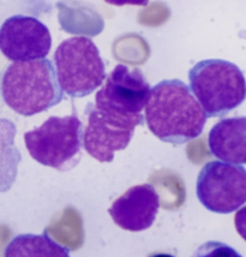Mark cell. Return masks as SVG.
<instances>
[{
    "label": "cell",
    "instance_id": "cell-10",
    "mask_svg": "<svg viewBox=\"0 0 246 257\" xmlns=\"http://www.w3.org/2000/svg\"><path fill=\"white\" fill-rule=\"evenodd\" d=\"M160 209V197L150 184L135 185L113 202L108 213L119 227L141 232L152 227Z\"/></svg>",
    "mask_w": 246,
    "mask_h": 257
},
{
    "label": "cell",
    "instance_id": "cell-8",
    "mask_svg": "<svg viewBox=\"0 0 246 257\" xmlns=\"http://www.w3.org/2000/svg\"><path fill=\"white\" fill-rule=\"evenodd\" d=\"M152 89L140 69H130L124 64H118L96 93L95 106L126 115L142 114L152 95Z\"/></svg>",
    "mask_w": 246,
    "mask_h": 257
},
{
    "label": "cell",
    "instance_id": "cell-1",
    "mask_svg": "<svg viewBox=\"0 0 246 257\" xmlns=\"http://www.w3.org/2000/svg\"><path fill=\"white\" fill-rule=\"evenodd\" d=\"M144 117L154 136L177 146L201 136L208 119L191 88L180 79L154 85Z\"/></svg>",
    "mask_w": 246,
    "mask_h": 257
},
{
    "label": "cell",
    "instance_id": "cell-3",
    "mask_svg": "<svg viewBox=\"0 0 246 257\" xmlns=\"http://www.w3.org/2000/svg\"><path fill=\"white\" fill-rule=\"evenodd\" d=\"M189 82L196 99L210 118L223 117L246 99L244 73L227 60H201L190 69Z\"/></svg>",
    "mask_w": 246,
    "mask_h": 257
},
{
    "label": "cell",
    "instance_id": "cell-5",
    "mask_svg": "<svg viewBox=\"0 0 246 257\" xmlns=\"http://www.w3.org/2000/svg\"><path fill=\"white\" fill-rule=\"evenodd\" d=\"M53 62L61 89L70 97L90 95L107 78L100 51L84 36L64 40L54 52Z\"/></svg>",
    "mask_w": 246,
    "mask_h": 257
},
{
    "label": "cell",
    "instance_id": "cell-13",
    "mask_svg": "<svg viewBox=\"0 0 246 257\" xmlns=\"http://www.w3.org/2000/svg\"><path fill=\"white\" fill-rule=\"evenodd\" d=\"M196 257H242L236 250L221 241H207L197 249Z\"/></svg>",
    "mask_w": 246,
    "mask_h": 257
},
{
    "label": "cell",
    "instance_id": "cell-11",
    "mask_svg": "<svg viewBox=\"0 0 246 257\" xmlns=\"http://www.w3.org/2000/svg\"><path fill=\"white\" fill-rule=\"evenodd\" d=\"M209 151L221 161L246 165V117L226 118L211 127Z\"/></svg>",
    "mask_w": 246,
    "mask_h": 257
},
{
    "label": "cell",
    "instance_id": "cell-12",
    "mask_svg": "<svg viewBox=\"0 0 246 257\" xmlns=\"http://www.w3.org/2000/svg\"><path fill=\"white\" fill-rule=\"evenodd\" d=\"M4 257H70V251L48 234H18L5 247Z\"/></svg>",
    "mask_w": 246,
    "mask_h": 257
},
{
    "label": "cell",
    "instance_id": "cell-6",
    "mask_svg": "<svg viewBox=\"0 0 246 257\" xmlns=\"http://www.w3.org/2000/svg\"><path fill=\"white\" fill-rule=\"evenodd\" d=\"M196 194L208 210L229 214L246 202V168L224 161H210L199 171Z\"/></svg>",
    "mask_w": 246,
    "mask_h": 257
},
{
    "label": "cell",
    "instance_id": "cell-4",
    "mask_svg": "<svg viewBox=\"0 0 246 257\" xmlns=\"http://www.w3.org/2000/svg\"><path fill=\"white\" fill-rule=\"evenodd\" d=\"M84 139L82 121L76 114L49 117L41 126L24 134L30 157L44 166L69 171L82 158Z\"/></svg>",
    "mask_w": 246,
    "mask_h": 257
},
{
    "label": "cell",
    "instance_id": "cell-15",
    "mask_svg": "<svg viewBox=\"0 0 246 257\" xmlns=\"http://www.w3.org/2000/svg\"><path fill=\"white\" fill-rule=\"evenodd\" d=\"M107 4L114 6H125V5H135V6H147L149 4V0H104Z\"/></svg>",
    "mask_w": 246,
    "mask_h": 257
},
{
    "label": "cell",
    "instance_id": "cell-9",
    "mask_svg": "<svg viewBox=\"0 0 246 257\" xmlns=\"http://www.w3.org/2000/svg\"><path fill=\"white\" fill-rule=\"evenodd\" d=\"M51 48V33L38 18L16 15L3 23L0 50L9 60L15 63L45 59Z\"/></svg>",
    "mask_w": 246,
    "mask_h": 257
},
{
    "label": "cell",
    "instance_id": "cell-14",
    "mask_svg": "<svg viewBox=\"0 0 246 257\" xmlns=\"http://www.w3.org/2000/svg\"><path fill=\"white\" fill-rule=\"evenodd\" d=\"M234 225L236 232L246 241V206L236 212L234 216Z\"/></svg>",
    "mask_w": 246,
    "mask_h": 257
},
{
    "label": "cell",
    "instance_id": "cell-2",
    "mask_svg": "<svg viewBox=\"0 0 246 257\" xmlns=\"http://www.w3.org/2000/svg\"><path fill=\"white\" fill-rule=\"evenodd\" d=\"M54 67L48 59L12 63L3 75L4 102L24 117H32L57 106L64 99V91Z\"/></svg>",
    "mask_w": 246,
    "mask_h": 257
},
{
    "label": "cell",
    "instance_id": "cell-7",
    "mask_svg": "<svg viewBox=\"0 0 246 257\" xmlns=\"http://www.w3.org/2000/svg\"><path fill=\"white\" fill-rule=\"evenodd\" d=\"M144 119L143 114L126 115L100 109L90 103L83 147L95 160L112 162L115 152L128 148L135 130L144 123Z\"/></svg>",
    "mask_w": 246,
    "mask_h": 257
}]
</instances>
